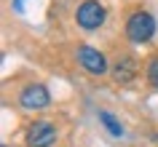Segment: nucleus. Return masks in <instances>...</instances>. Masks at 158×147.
Segmentation results:
<instances>
[{"label": "nucleus", "mask_w": 158, "mask_h": 147, "mask_svg": "<svg viewBox=\"0 0 158 147\" xmlns=\"http://www.w3.org/2000/svg\"><path fill=\"white\" fill-rule=\"evenodd\" d=\"M19 104L24 110H30V112H38V110H46L51 104V94L40 83H30V86H24L19 91Z\"/></svg>", "instance_id": "nucleus-4"}, {"label": "nucleus", "mask_w": 158, "mask_h": 147, "mask_svg": "<svg viewBox=\"0 0 158 147\" xmlns=\"http://www.w3.org/2000/svg\"><path fill=\"white\" fill-rule=\"evenodd\" d=\"M75 54H78L81 67L89 75H105L107 72V59H105V54L99 48H94V46H78Z\"/></svg>", "instance_id": "nucleus-5"}, {"label": "nucleus", "mask_w": 158, "mask_h": 147, "mask_svg": "<svg viewBox=\"0 0 158 147\" xmlns=\"http://www.w3.org/2000/svg\"><path fill=\"white\" fill-rule=\"evenodd\" d=\"M3 147H6V145H3Z\"/></svg>", "instance_id": "nucleus-10"}, {"label": "nucleus", "mask_w": 158, "mask_h": 147, "mask_svg": "<svg viewBox=\"0 0 158 147\" xmlns=\"http://www.w3.org/2000/svg\"><path fill=\"white\" fill-rule=\"evenodd\" d=\"M105 6H102L99 0H83L81 6H78V11H75V22H78V27L81 30H86V32H94V30H99L102 24H105Z\"/></svg>", "instance_id": "nucleus-2"}, {"label": "nucleus", "mask_w": 158, "mask_h": 147, "mask_svg": "<svg viewBox=\"0 0 158 147\" xmlns=\"http://www.w3.org/2000/svg\"><path fill=\"white\" fill-rule=\"evenodd\" d=\"M56 139H59L56 126L48 123V120L30 123V129H27V134H24L27 147H54V145H56Z\"/></svg>", "instance_id": "nucleus-3"}, {"label": "nucleus", "mask_w": 158, "mask_h": 147, "mask_svg": "<svg viewBox=\"0 0 158 147\" xmlns=\"http://www.w3.org/2000/svg\"><path fill=\"white\" fill-rule=\"evenodd\" d=\"M156 30H158V24H156V16L150 11H134L131 16L126 19V38L131 43H137V46L150 43Z\"/></svg>", "instance_id": "nucleus-1"}, {"label": "nucleus", "mask_w": 158, "mask_h": 147, "mask_svg": "<svg viewBox=\"0 0 158 147\" xmlns=\"http://www.w3.org/2000/svg\"><path fill=\"white\" fill-rule=\"evenodd\" d=\"M113 80L115 83H121V86H126V83H131L134 78H137V72H139V67H137V62H134L131 56H121L113 64Z\"/></svg>", "instance_id": "nucleus-6"}, {"label": "nucleus", "mask_w": 158, "mask_h": 147, "mask_svg": "<svg viewBox=\"0 0 158 147\" xmlns=\"http://www.w3.org/2000/svg\"><path fill=\"white\" fill-rule=\"evenodd\" d=\"M99 123L110 131V134H113V137H123V126H121V123L115 120V115H113V112L102 110V112H99Z\"/></svg>", "instance_id": "nucleus-7"}, {"label": "nucleus", "mask_w": 158, "mask_h": 147, "mask_svg": "<svg viewBox=\"0 0 158 147\" xmlns=\"http://www.w3.org/2000/svg\"><path fill=\"white\" fill-rule=\"evenodd\" d=\"M145 78H148V83L153 86V88H158V56H153L148 62V67H145Z\"/></svg>", "instance_id": "nucleus-8"}, {"label": "nucleus", "mask_w": 158, "mask_h": 147, "mask_svg": "<svg viewBox=\"0 0 158 147\" xmlns=\"http://www.w3.org/2000/svg\"><path fill=\"white\" fill-rule=\"evenodd\" d=\"M14 8H16V11H24V0H14Z\"/></svg>", "instance_id": "nucleus-9"}]
</instances>
